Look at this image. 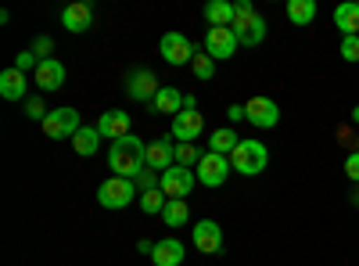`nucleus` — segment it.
Here are the masks:
<instances>
[{"instance_id": "obj_13", "label": "nucleus", "mask_w": 359, "mask_h": 266, "mask_svg": "<svg viewBox=\"0 0 359 266\" xmlns=\"http://www.w3.org/2000/svg\"><path fill=\"white\" fill-rule=\"evenodd\" d=\"M241 47L233 36V29H208L205 33V54L212 58V62H226V58H233V51Z\"/></svg>"}, {"instance_id": "obj_16", "label": "nucleus", "mask_w": 359, "mask_h": 266, "mask_svg": "<svg viewBox=\"0 0 359 266\" xmlns=\"http://www.w3.org/2000/svg\"><path fill=\"white\" fill-rule=\"evenodd\" d=\"M62 25L69 29V33H90V25H94V8L83 4V0H76V4H69L62 11Z\"/></svg>"}, {"instance_id": "obj_3", "label": "nucleus", "mask_w": 359, "mask_h": 266, "mask_svg": "<svg viewBox=\"0 0 359 266\" xmlns=\"http://www.w3.org/2000/svg\"><path fill=\"white\" fill-rule=\"evenodd\" d=\"M137 198V184L126 180V176H108V180L97 187V201L104 209H126V205Z\"/></svg>"}, {"instance_id": "obj_32", "label": "nucleus", "mask_w": 359, "mask_h": 266, "mask_svg": "<svg viewBox=\"0 0 359 266\" xmlns=\"http://www.w3.org/2000/svg\"><path fill=\"white\" fill-rule=\"evenodd\" d=\"M25 115H29V119H36V123H43L50 112H47L43 98H25Z\"/></svg>"}, {"instance_id": "obj_17", "label": "nucleus", "mask_w": 359, "mask_h": 266, "mask_svg": "<svg viewBox=\"0 0 359 266\" xmlns=\"http://www.w3.org/2000/svg\"><path fill=\"white\" fill-rule=\"evenodd\" d=\"M184 255H187L184 241H176V238H162V241H155L151 262H155V266H180V262H184Z\"/></svg>"}, {"instance_id": "obj_12", "label": "nucleus", "mask_w": 359, "mask_h": 266, "mask_svg": "<svg viewBox=\"0 0 359 266\" xmlns=\"http://www.w3.org/2000/svg\"><path fill=\"white\" fill-rule=\"evenodd\" d=\"M201 130H205V115L198 108H184L172 119V140H180V144H194L201 137Z\"/></svg>"}, {"instance_id": "obj_14", "label": "nucleus", "mask_w": 359, "mask_h": 266, "mask_svg": "<svg viewBox=\"0 0 359 266\" xmlns=\"http://www.w3.org/2000/svg\"><path fill=\"white\" fill-rule=\"evenodd\" d=\"M194 248L205 255H219L223 252V227L216 220H198L194 223Z\"/></svg>"}, {"instance_id": "obj_36", "label": "nucleus", "mask_w": 359, "mask_h": 266, "mask_svg": "<svg viewBox=\"0 0 359 266\" xmlns=\"http://www.w3.org/2000/svg\"><path fill=\"white\" fill-rule=\"evenodd\" d=\"M33 54L40 58V62H47V58L54 54V40H50V36H36V44H33Z\"/></svg>"}, {"instance_id": "obj_31", "label": "nucleus", "mask_w": 359, "mask_h": 266, "mask_svg": "<svg viewBox=\"0 0 359 266\" xmlns=\"http://www.w3.org/2000/svg\"><path fill=\"white\" fill-rule=\"evenodd\" d=\"M133 184H137L140 194H147V191H155V187L162 184V173H155V169H147V166H144V169L137 173V180H133Z\"/></svg>"}, {"instance_id": "obj_10", "label": "nucleus", "mask_w": 359, "mask_h": 266, "mask_svg": "<svg viewBox=\"0 0 359 266\" xmlns=\"http://www.w3.org/2000/svg\"><path fill=\"white\" fill-rule=\"evenodd\" d=\"M144 166H147V169H155V173H165V169H172V166H176V144H172V137L147 140Z\"/></svg>"}, {"instance_id": "obj_5", "label": "nucleus", "mask_w": 359, "mask_h": 266, "mask_svg": "<svg viewBox=\"0 0 359 266\" xmlns=\"http://www.w3.org/2000/svg\"><path fill=\"white\" fill-rule=\"evenodd\" d=\"M194 184H198V173L194 169H184V166H172V169H165L162 173V194L169 198V201H184L191 191H194Z\"/></svg>"}, {"instance_id": "obj_25", "label": "nucleus", "mask_w": 359, "mask_h": 266, "mask_svg": "<svg viewBox=\"0 0 359 266\" xmlns=\"http://www.w3.org/2000/svg\"><path fill=\"white\" fill-rule=\"evenodd\" d=\"M162 220H165V227H172V230L187 227V220H191V209H187V201H165V209H162Z\"/></svg>"}, {"instance_id": "obj_6", "label": "nucleus", "mask_w": 359, "mask_h": 266, "mask_svg": "<svg viewBox=\"0 0 359 266\" xmlns=\"http://www.w3.org/2000/svg\"><path fill=\"white\" fill-rule=\"evenodd\" d=\"M198 184L201 187H223V180L233 173V166H230V159L226 155H216V152H205V159L198 162Z\"/></svg>"}, {"instance_id": "obj_33", "label": "nucleus", "mask_w": 359, "mask_h": 266, "mask_svg": "<svg viewBox=\"0 0 359 266\" xmlns=\"http://www.w3.org/2000/svg\"><path fill=\"white\" fill-rule=\"evenodd\" d=\"M341 58L345 62H359V36H341Z\"/></svg>"}, {"instance_id": "obj_37", "label": "nucleus", "mask_w": 359, "mask_h": 266, "mask_svg": "<svg viewBox=\"0 0 359 266\" xmlns=\"http://www.w3.org/2000/svg\"><path fill=\"white\" fill-rule=\"evenodd\" d=\"M345 176L352 184H359V152H352L348 159H345Z\"/></svg>"}, {"instance_id": "obj_41", "label": "nucleus", "mask_w": 359, "mask_h": 266, "mask_svg": "<svg viewBox=\"0 0 359 266\" xmlns=\"http://www.w3.org/2000/svg\"><path fill=\"white\" fill-rule=\"evenodd\" d=\"M352 205H355V209H359V184H355V191H352Z\"/></svg>"}, {"instance_id": "obj_24", "label": "nucleus", "mask_w": 359, "mask_h": 266, "mask_svg": "<svg viewBox=\"0 0 359 266\" xmlns=\"http://www.w3.org/2000/svg\"><path fill=\"white\" fill-rule=\"evenodd\" d=\"M259 18H262V15L248 4V0H241V4H233V25H230V29H233V33H245V29H252Z\"/></svg>"}, {"instance_id": "obj_18", "label": "nucleus", "mask_w": 359, "mask_h": 266, "mask_svg": "<svg viewBox=\"0 0 359 266\" xmlns=\"http://www.w3.org/2000/svg\"><path fill=\"white\" fill-rule=\"evenodd\" d=\"M25 91H29V83H25V72L22 69L11 65V69L0 72V98H4V101H22Z\"/></svg>"}, {"instance_id": "obj_34", "label": "nucleus", "mask_w": 359, "mask_h": 266, "mask_svg": "<svg viewBox=\"0 0 359 266\" xmlns=\"http://www.w3.org/2000/svg\"><path fill=\"white\" fill-rule=\"evenodd\" d=\"M36 65H40V58H36L33 51H22V54L15 58V69H22V72H36Z\"/></svg>"}, {"instance_id": "obj_2", "label": "nucleus", "mask_w": 359, "mask_h": 266, "mask_svg": "<svg viewBox=\"0 0 359 266\" xmlns=\"http://www.w3.org/2000/svg\"><path fill=\"white\" fill-rule=\"evenodd\" d=\"M269 162V152H266V144L262 140H241L230 152V166L233 173H241V176H259Z\"/></svg>"}, {"instance_id": "obj_39", "label": "nucleus", "mask_w": 359, "mask_h": 266, "mask_svg": "<svg viewBox=\"0 0 359 266\" xmlns=\"http://www.w3.org/2000/svg\"><path fill=\"white\" fill-rule=\"evenodd\" d=\"M137 252L151 255V252H155V241H151V238H140V241H137Z\"/></svg>"}, {"instance_id": "obj_40", "label": "nucleus", "mask_w": 359, "mask_h": 266, "mask_svg": "<svg viewBox=\"0 0 359 266\" xmlns=\"http://www.w3.org/2000/svg\"><path fill=\"white\" fill-rule=\"evenodd\" d=\"M352 126H359V105L352 108Z\"/></svg>"}, {"instance_id": "obj_27", "label": "nucleus", "mask_w": 359, "mask_h": 266, "mask_svg": "<svg viewBox=\"0 0 359 266\" xmlns=\"http://www.w3.org/2000/svg\"><path fill=\"white\" fill-rule=\"evenodd\" d=\"M205 159V152L198 144H176V166H184V169H198V162Z\"/></svg>"}, {"instance_id": "obj_28", "label": "nucleus", "mask_w": 359, "mask_h": 266, "mask_svg": "<svg viewBox=\"0 0 359 266\" xmlns=\"http://www.w3.org/2000/svg\"><path fill=\"white\" fill-rule=\"evenodd\" d=\"M165 194H162V187H155V191H147V194H140V209L147 213V216H162V209H165Z\"/></svg>"}, {"instance_id": "obj_8", "label": "nucleus", "mask_w": 359, "mask_h": 266, "mask_svg": "<svg viewBox=\"0 0 359 266\" xmlns=\"http://www.w3.org/2000/svg\"><path fill=\"white\" fill-rule=\"evenodd\" d=\"M245 115H248V123L259 126V130H273L280 123V105L273 98H252L245 101Z\"/></svg>"}, {"instance_id": "obj_19", "label": "nucleus", "mask_w": 359, "mask_h": 266, "mask_svg": "<svg viewBox=\"0 0 359 266\" xmlns=\"http://www.w3.org/2000/svg\"><path fill=\"white\" fill-rule=\"evenodd\" d=\"M334 25L345 36H359V0H345L334 8Z\"/></svg>"}, {"instance_id": "obj_4", "label": "nucleus", "mask_w": 359, "mask_h": 266, "mask_svg": "<svg viewBox=\"0 0 359 266\" xmlns=\"http://www.w3.org/2000/svg\"><path fill=\"white\" fill-rule=\"evenodd\" d=\"M40 126H43V133H47L50 140H65V137H76V133L83 130L79 112H76V108H69V105H65V108H54Z\"/></svg>"}, {"instance_id": "obj_1", "label": "nucleus", "mask_w": 359, "mask_h": 266, "mask_svg": "<svg viewBox=\"0 0 359 266\" xmlns=\"http://www.w3.org/2000/svg\"><path fill=\"white\" fill-rule=\"evenodd\" d=\"M144 152H147V144L140 137H123V140H115L108 147V166L115 176H126V180H137V173L144 169Z\"/></svg>"}, {"instance_id": "obj_21", "label": "nucleus", "mask_w": 359, "mask_h": 266, "mask_svg": "<svg viewBox=\"0 0 359 266\" xmlns=\"http://www.w3.org/2000/svg\"><path fill=\"white\" fill-rule=\"evenodd\" d=\"M151 108L158 115H172V119H176V115L184 112V94L172 91V86H162V91L155 94V101H151Z\"/></svg>"}, {"instance_id": "obj_7", "label": "nucleus", "mask_w": 359, "mask_h": 266, "mask_svg": "<svg viewBox=\"0 0 359 266\" xmlns=\"http://www.w3.org/2000/svg\"><path fill=\"white\" fill-rule=\"evenodd\" d=\"M162 91V83H158V76L151 72V69H133L130 76H126V94L133 98V101H147L151 105L155 101V94Z\"/></svg>"}, {"instance_id": "obj_35", "label": "nucleus", "mask_w": 359, "mask_h": 266, "mask_svg": "<svg viewBox=\"0 0 359 266\" xmlns=\"http://www.w3.org/2000/svg\"><path fill=\"white\" fill-rule=\"evenodd\" d=\"M338 140L348 147V155H352V152H359V137H355V130H352V126H338Z\"/></svg>"}, {"instance_id": "obj_9", "label": "nucleus", "mask_w": 359, "mask_h": 266, "mask_svg": "<svg viewBox=\"0 0 359 266\" xmlns=\"http://www.w3.org/2000/svg\"><path fill=\"white\" fill-rule=\"evenodd\" d=\"M158 51H162V58L169 65H191L194 62V44L184 36V33H165L162 36V44H158Z\"/></svg>"}, {"instance_id": "obj_22", "label": "nucleus", "mask_w": 359, "mask_h": 266, "mask_svg": "<svg viewBox=\"0 0 359 266\" xmlns=\"http://www.w3.org/2000/svg\"><path fill=\"white\" fill-rule=\"evenodd\" d=\"M72 147H76L79 159L97 155V147H101V130H97V126H83V130L72 137Z\"/></svg>"}, {"instance_id": "obj_38", "label": "nucleus", "mask_w": 359, "mask_h": 266, "mask_svg": "<svg viewBox=\"0 0 359 266\" xmlns=\"http://www.w3.org/2000/svg\"><path fill=\"white\" fill-rule=\"evenodd\" d=\"M226 115H230V123H241V119H248V115H245V105H230V108H226Z\"/></svg>"}, {"instance_id": "obj_23", "label": "nucleus", "mask_w": 359, "mask_h": 266, "mask_svg": "<svg viewBox=\"0 0 359 266\" xmlns=\"http://www.w3.org/2000/svg\"><path fill=\"white\" fill-rule=\"evenodd\" d=\"M237 144H241V137H237V133L226 126V130H216L212 137H208V152H216V155H226V159H230V152H233Z\"/></svg>"}, {"instance_id": "obj_20", "label": "nucleus", "mask_w": 359, "mask_h": 266, "mask_svg": "<svg viewBox=\"0 0 359 266\" xmlns=\"http://www.w3.org/2000/svg\"><path fill=\"white\" fill-rule=\"evenodd\" d=\"M205 22L212 29H230L233 25V4L230 0H208L205 4Z\"/></svg>"}, {"instance_id": "obj_15", "label": "nucleus", "mask_w": 359, "mask_h": 266, "mask_svg": "<svg viewBox=\"0 0 359 266\" xmlns=\"http://www.w3.org/2000/svg\"><path fill=\"white\" fill-rule=\"evenodd\" d=\"M33 83H36V91H43V94L62 91V86H65V65L57 62V58H47V62H40V65H36Z\"/></svg>"}, {"instance_id": "obj_30", "label": "nucleus", "mask_w": 359, "mask_h": 266, "mask_svg": "<svg viewBox=\"0 0 359 266\" xmlns=\"http://www.w3.org/2000/svg\"><path fill=\"white\" fill-rule=\"evenodd\" d=\"M191 69H194V76H198V79H205V83H208V79L216 76V62H212V58H208L205 51H201V54H194Z\"/></svg>"}, {"instance_id": "obj_11", "label": "nucleus", "mask_w": 359, "mask_h": 266, "mask_svg": "<svg viewBox=\"0 0 359 266\" xmlns=\"http://www.w3.org/2000/svg\"><path fill=\"white\" fill-rule=\"evenodd\" d=\"M97 130H101V137H108L111 144L115 140H123V137H130L133 133V115L130 112H123V108H111V112H104L101 119L94 123Z\"/></svg>"}, {"instance_id": "obj_29", "label": "nucleus", "mask_w": 359, "mask_h": 266, "mask_svg": "<svg viewBox=\"0 0 359 266\" xmlns=\"http://www.w3.org/2000/svg\"><path fill=\"white\" fill-rule=\"evenodd\" d=\"M237 36V44H241V47H259L262 40H266V22L259 18L252 29H245V33H233Z\"/></svg>"}, {"instance_id": "obj_26", "label": "nucleus", "mask_w": 359, "mask_h": 266, "mask_svg": "<svg viewBox=\"0 0 359 266\" xmlns=\"http://www.w3.org/2000/svg\"><path fill=\"white\" fill-rule=\"evenodd\" d=\"M287 18L294 25H309L316 18V4L313 0H287Z\"/></svg>"}]
</instances>
